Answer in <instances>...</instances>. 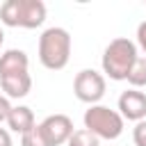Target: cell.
<instances>
[{
    "label": "cell",
    "instance_id": "6da1fadb",
    "mask_svg": "<svg viewBox=\"0 0 146 146\" xmlns=\"http://www.w3.org/2000/svg\"><path fill=\"white\" fill-rule=\"evenodd\" d=\"M137 43L128 36L112 39L103 50V73L110 80H128L132 64L137 62Z\"/></svg>",
    "mask_w": 146,
    "mask_h": 146
},
{
    "label": "cell",
    "instance_id": "7a4b0ae2",
    "mask_svg": "<svg viewBox=\"0 0 146 146\" xmlns=\"http://www.w3.org/2000/svg\"><path fill=\"white\" fill-rule=\"evenodd\" d=\"M71 59V34L64 27H48L39 36V62L48 71H62Z\"/></svg>",
    "mask_w": 146,
    "mask_h": 146
},
{
    "label": "cell",
    "instance_id": "3957f363",
    "mask_svg": "<svg viewBox=\"0 0 146 146\" xmlns=\"http://www.w3.org/2000/svg\"><path fill=\"white\" fill-rule=\"evenodd\" d=\"M0 21L7 27H41L46 21V5L41 0H7L0 7Z\"/></svg>",
    "mask_w": 146,
    "mask_h": 146
},
{
    "label": "cell",
    "instance_id": "277c9868",
    "mask_svg": "<svg viewBox=\"0 0 146 146\" xmlns=\"http://www.w3.org/2000/svg\"><path fill=\"white\" fill-rule=\"evenodd\" d=\"M84 128L89 132H94L98 139H116L123 132V123L125 119L116 112L110 110L107 105H89V110L84 112Z\"/></svg>",
    "mask_w": 146,
    "mask_h": 146
},
{
    "label": "cell",
    "instance_id": "5b68a950",
    "mask_svg": "<svg viewBox=\"0 0 146 146\" xmlns=\"http://www.w3.org/2000/svg\"><path fill=\"white\" fill-rule=\"evenodd\" d=\"M105 75L94 68H82L73 80V94L78 100L87 105H98V100L105 96Z\"/></svg>",
    "mask_w": 146,
    "mask_h": 146
},
{
    "label": "cell",
    "instance_id": "8992f818",
    "mask_svg": "<svg viewBox=\"0 0 146 146\" xmlns=\"http://www.w3.org/2000/svg\"><path fill=\"white\" fill-rule=\"evenodd\" d=\"M39 128H41V132H43V137L48 139L50 146L68 144L71 135L75 132V130H73V121H71V116H66V114H50V116H46V119L39 123Z\"/></svg>",
    "mask_w": 146,
    "mask_h": 146
},
{
    "label": "cell",
    "instance_id": "52a82bcc",
    "mask_svg": "<svg viewBox=\"0 0 146 146\" xmlns=\"http://www.w3.org/2000/svg\"><path fill=\"white\" fill-rule=\"evenodd\" d=\"M119 114L128 121H144L146 119V94L139 89H128L119 96Z\"/></svg>",
    "mask_w": 146,
    "mask_h": 146
},
{
    "label": "cell",
    "instance_id": "ba28073f",
    "mask_svg": "<svg viewBox=\"0 0 146 146\" xmlns=\"http://www.w3.org/2000/svg\"><path fill=\"white\" fill-rule=\"evenodd\" d=\"M27 68H30V57H27L25 50L11 48V50H5L0 55V78L16 75V73H27Z\"/></svg>",
    "mask_w": 146,
    "mask_h": 146
},
{
    "label": "cell",
    "instance_id": "9c48e42d",
    "mask_svg": "<svg viewBox=\"0 0 146 146\" xmlns=\"http://www.w3.org/2000/svg\"><path fill=\"white\" fill-rule=\"evenodd\" d=\"M0 87L7 98H25L32 89V78H30V73L5 75V78H0Z\"/></svg>",
    "mask_w": 146,
    "mask_h": 146
},
{
    "label": "cell",
    "instance_id": "30bf717a",
    "mask_svg": "<svg viewBox=\"0 0 146 146\" xmlns=\"http://www.w3.org/2000/svg\"><path fill=\"white\" fill-rule=\"evenodd\" d=\"M7 125H9L11 132L25 135L27 130H32V128L36 125V121H34V114H32V110H30L27 105H16V107H11V112H9Z\"/></svg>",
    "mask_w": 146,
    "mask_h": 146
},
{
    "label": "cell",
    "instance_id": "8fae6325",
    "mask_svg": "<svg viewBox=\"0 0 146 146\" xmlns=\"http://www.w3.org/2000/svg\"><path fill=\"white\" fill-rule=\"evenodd\" d=\"M128 82L132 89L146 87V57H137V62L132 64V68L128 73Z\"/></svg>",
    "mask_w": 146,
    "mask_h": 146
},
{
    "label": "cell",
    "instance_id": "7c38bea8",
    "mask_svg": "<svg viewBox=\"0 0 146 146\" xmlns=\"http://www.w3.org/2000/svg\"><path fill=\"white\" fill-rule=\"evenodd\" d=\"M68 146H100V139L94 132H89L87 128H80V130H75L71 135Z\"/></svg>",
    "mask_w": 146,
    "mask_h": 146
},
{
    "label": "cell",
    "instance_id": "4fadbf2b",
    "mask_svg": "<svg viewBox=\"0 0 146 146\" xmlns=\"http://www.w3.org/2000/svg\"><path fill=\"white\" fill-rule=\"evenodd\" d=\"M21 146H50V144H48V139L43 137V132H41V128L36 123L32 130L21 135Z\"/></svg>",
    "mask_w": 146,
    "mask_h": 146
},
{
    "label": "cell",
    "instance_id": "5bb4252c",
    "mask_svg": "<svg viewBox=\"0 0 146 146\" xmlns=\"http://www.w3.org/2000/svg\"><path fill=\"white\" fill-rule=\"evenodd\" d=\"M132 139H135V146H146V119L139 121L132 130Z\"/></svg>",
    "mask_w": 146,
    "mask_h": 146
},
{
    "label": "cell",
    "instance_id": "9a60e30c",
    "mask_svg": "<svg viewBox=\"0 0 146 146\" xmlns=\"http://www.w3.org/2000/svg\"><path fill=\"white\" fill-rule=\"evenodd\" d=\"M11 107H14V105L9 103V98H7L5 94H0V123L9 119V112H11Z\"/></svg>",
    "mask_w": 146,
    "mask_h": 146
},
{
    "label": "cell",
    "instance_id": "2e32d148",
    "mask_svg": "<svg viewBox=\"0 0 146 146\" xmlns=\"http://www.w3.org/2000/svg\"><path fill=\"white\" fill-rule=\"evenodd\" d=\"M137 46L144 50V55H146V21L144 23H139V27H137Z\"/></svg>",
    "mask_w": 146,
    "mask_h": 146
},
{
    "label": "cell",
    "instance_id": "e0dca14e",
    "mask_svg": "<svg viewBox=\"0 0 146 146\" xmlns=\"http://www.w3.org/2000/svg\"><path fill=\"white\" fill-rule=\"evenodd\" d=\"M0 146H14L11 144V135L7 128H0Z\"/></svg>",
    "mask_w": 146,
    "mask_h": 146
},
{
    "label": "cell",
    "instance_id": "ac0fdd59",
    "mask_svg": "<svg viewBox=\"0 0 146 146\" xmlns=\"http://www.w3.org/2000/svg\"><path fill=\"white\" fill-rule=\"evenodd\" d=\"M2 41H5V32H2V27H0V48H2Z\"/></svg>",
    "mask_w": 146,
    "mask_h": 146
}]
</instances>
